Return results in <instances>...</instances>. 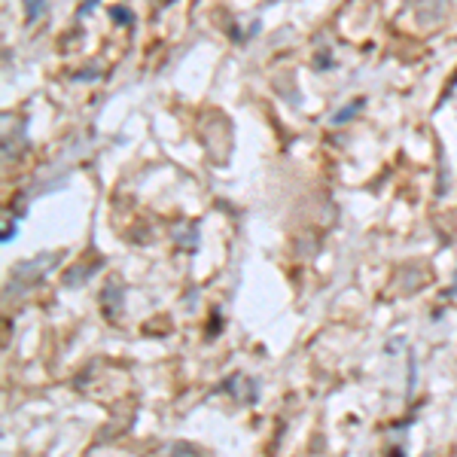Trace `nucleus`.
Wrapping results in <instances>:
<instances>
[{
  "instance_id": "obj_1",
  "label": "nucleus",
  "mask_w": 457,
  "mask_h": 457,
  "mask_svg": "<svg viewBox=\"0 0 457 457\" xmlns=\"http://www.w3.org/2000/svg\"><path fill=\"white\" fill-rule=\"evenodd\" d=\"M360 107H363V101H357V104H348V107H345V110H339V113H335V116H332V122H335V125H341V122H345V119H350V116H354V113H357V110H360Z\"/></svg>"
}]
</instances>
